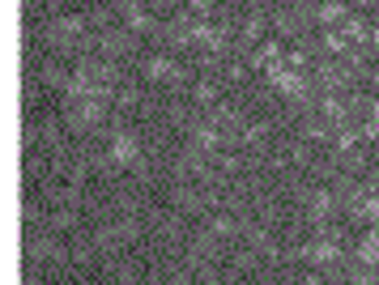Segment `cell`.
I'll list each match as a JSON object with an SVG mask.
<instances>
[{"label":"cell","instance_id":"1","mask_svg":"<svg viewBox=\"0 0 379 285\" xmlns=\"http://www.w3.org/2000/svg\"><path fill=\"white\" fill-rule=\"evenodd\" d=\"M47 43L55 51H77L85 43V17H55L47 26Z\"/></svg>","mask_w":379,"mask_h":285},{"label":"cell","instance_id":"2","mask_svg":"<svg viewBox=\"0 0 379 285\" xmlns=\"http://www.w3.org/2000/svg\"><path fill=\"white\" fill-rule=\"evenodd\" d=\"M102 115H107L102 98H81V102L68 107V124L73 128H94V124H102Z\"/></svg>","mask_w":379,"mask_h":285},{"label":"cell","instance_id":"3","mask_svg":"<svg viewBox=\"0 0 379 285\" xmlns=\"http://www.w3.org/2000/svg\"><path fill=\"white\" fill-rule=\"evenodd\" d=\"M265 77H269V85H273V90H282V94H290V98H299V94H303V77H299V68L269 64V68H265Z\"/></svg>","mask_w":379,"mask_h":285},{"label":"cell","instance_id":"4","mask_svg":"<svg viewBox=\"0 0 379 285\" xmlns=\"http://www.w3.org/2000/svg\"><path fill=\"white\" fill-rule=\"evenodd\" d=\"M137 154H141V141H137V132H115V136H111V149H107V158H111L115 166H132V162H137Z\"/></svg>","mask_w":379,"mask_h":285},{"label":"cell","instance_id":"5","mask_svg":"<svg viewBox=\"0 0 379 285\" xmlns=\"http://www.w3.org/2000/svg\"><path fill=\"white\" fill-rule=\"evenodd\" d=\"M188 141H192V149H201V154H209V149H218L222 145V132H218V124H192L188 128Z\"/></svg>","mask_w":379,"mask_h":285},{"label":"cell","instance_id":"6","mask_svg":"<svg viewBox=\"0 0 379 285\" xmlns=\"http://www.w3.org/2000/svg\"><path fill=\"white\" fill-rule=\"evenodd\" d=\"M132 239H137V226L124 217V222H115L111 230L98 235V247H102V252H115V243H132Z\"/></svg>","mask_w":379,"mask_h":285},{"label":"cell","instance_id":"7","mask_svg":"<svg viewBox=\"0 0 379 285\" xmlns=\"http://www.w3.org/2000/svg\"><path fill=\"white\" fill-rule=\"evenodd\" d=\"M337 256H341V247H337V239H329V235H320V239L307 247V260H311V264H337Z\"/></svg>","mask_w":379,"mask_h":285},{"label":"cell","instance_id":"8","mask_svg":"<svg viewBox=\"0 0 379 285\" xmlns=\"http://www.w3.org/2000/svg\"><path fill=\"white\" fill-rule=\"evenodd\" d=\"M175 72H179V68H175L171 55H149V60H145V77H149V81H175Z\"/></svg>","mask_w":379,"mask_h":285},{"label":"cell","instance_id":"9","mask_svg":"<svg viewBox=\"0 0 379 285\" xmlns=\"http://www.w3.org/2000/svg\"><path fill=\"white\" fill-rule=\"evenodd\" d=\"M358 264H367V269L379 264V230H367V235H363V243H358Z\"/></svg>","mask_w":379,"mask_h":285},{"label":"cell","instance_id":"10","mask_svg":"<svg viewBox=\"0 0 379 285\" xmlns=\"http://www.w3.org/2000/svg\"><path fill=\"white\" fill-rule=\"evenodd\" d=\"M124 21L132 30H154V17H149V4H128L124 9Z\"/></svg>","mask_w":379,"mask_h":285},{"label":"cell","instance_id":"11","mask_svg":"<svg viewBox=\"0 0 379 285\" xmlns=\"http://www.w3.org/2000/svg\"><path fill=\"white\" fill-rule=\"evenodd\" d=\"M307 209H311L316 222H329V217H333V196H329V192H311V205H307Z\"/></svg>","mask_w":379,"mask_h":285},{"label":"cell","instance_id":"12","mask_svg":"<svg viewBox=\"0 0 379 285\" xmlns=\"http://www.w3.org/2000/svg\"><path fill=\"white\" fill-rule=\"evenodd\" d=\"M316 17H320L324 26H333V21H346V4H341V0H324V4L316 9Z\"/></svg>","mask_w":379,"mask_h":285},{"label":"cell","instance_id":"13","mask_svg":"<svg viewBox=\"0 0 379 285\" xmlns=\"http://www.w3.org/2000/svg\"><path fill=\"white\" fill-rule=\"evenodd\" d=\"M55 256H64V252H60L51 239H34V243H30V260H55Z\"/></svg>","mask_w":379,"mask_h":285},{"label":"cell","instance_id":"14","mask_svg":"<svg viewBox=\"0 0 379 285\" xmlns=\"http://www.w3.org/2000/svg\"><path fill=\"white\" fill-rule=\"evenodd\" d=\"M354 217L375 226V222H379V196H367V200H358V213H354Z\"/></svg>","mask_w":379,"mask_h":285},{"label":"cell","instance_id":"15","mask_svg":"<svg viewBox=\"0 0 379 285\" xmlns=\"http://www.w3.org/2000/svg\"><path fill=\"white\" fill-rule=\"evenodd\" d=\"M277 55H282V47H277V43H260V47H256V64H260V68L277 64Z\"/></svg>","mask_w":379,"mask_h":285},{"label":"cell","instance_id":"16","mask_svg":"<svg viewBox=\"0 0 379 285\" xmlns=\"http://www.w3.org/2000/svg\"><path fill=\"white\" fill-rule=\"evenodd\" d=\"M102 51L107 55H119L124 51V34H102Z\"/></svg>","mask_w":379,"mask_h":285},{"label":"cell","instance_id":"17","mask_svg":"<svg viewBox=\"0 0 379 285\" xmlns=\"http://www.w3.org/2000/svg\"><path fill=\"white\" fill-rule=\"evenodd\" d=\"M354 141H358V132H350V128H341V132H337V149H341V154H350V149H354Z\"/></svg>","mask_w":379,"mask_h":285},{"label":"cell","instance_id":"18","mask_svg":"<svg viewBox=\"0 0 379 285\" xmlns=\"http://www.w3.org/2000/svg\"><path fill=\"white\" fill-rule=\"evenodd\" d=\"M346 38H367V26L350 17V21H346Z\"/></svg>","mask_w":379,"mask_h":285},{"label":"cell","instance_id":"19","mask_svg":"<svg viewBox=\"0 0 379 285\" xmlns=\"http://www.w3.org/2000/svg\"><path fill=\"white\" fill-rule=\"evenodd\" d=\"M324 47H329V51H341V47H346V34L329 30V34H324Z\"/></svg>","mask_w":379,"mask_h":285},{"label":"cell","instance_id":"20","mask_svg":"<svg viewBox=\"0 0 379 285\" xmlns=\"http://www.w3.org/2000/svg\"><path fill=\"white\" fill-rule=\"evenodd\" d=\"M324 115H329L333 124H341V115H346V111H341V102H337V98H329V102H324Z\"/></svg>","mask_w":379,"mask_h":285},{"label":"cell","instance_id":"21","mask_svg":"<svg viewBox=\"0 0 379 285\" xmlns=\"http://www.w3.org/2000/svg\"><path fill=\"white\" fill-rule=\"evenodd\" d=\"M196 98H201V102H213V98H218V90H213V85H196Z\"/></svg>","mask_w":379,"mask_h":285},{"label":"cell","instance_id":"22","mask_svg":"<svg viewBox=\"0 0 379 285\" xmlns=\"http://www.w3.org/2000/svg\"><path fill=\"white\" fill-rule=\"evenodd\" d=\"M230 230H235V222H226V217L213 222V235H230Z\"/></svg>","mask_w":379,"mask_h":285},{"label":"cell","instance_id":"23","mask_svg":"<svg viewBox=\"0 0 379 285\" xmlns=\"http://www.w3.org/2000/svg\"><path fill=\"white\" fill-rule=\"evenodd\" d=\"M188 4H192V13L201 17V13H209V4H213V0H188Z\"/></svg>","mask_w":379,"mask_h":285},{"label":"cell","instance_id":"24","mask_svg":"<svg viewBox=\"0 0 379 285\" xmlns=\"http://www.w3.org/2000/svg\"><path fill=\"white\" fill-rule=\"evenodd\" d=\"M128 4H145V0H115V9H119V13H124Z\"/></svg>","mask_w":379,"mask_h":285},{"label":"cell","instance_id":"25","mask_svg":"<svg viewBox=\"0 0 379 285\" xmlns=\"http://www.w3.org/2000/svg\"><path fill=\"white\" fill-rule=\"evenodd\" d=\"M149 4H158V9H171V4H175V0H149Z\"/></svg>","mask_w":379,"mask_h":285},{"label":"cell","instance_id":"26","mask_svg":"<svg viewBox=\"0 0 379 285\" xmlns=\"http://www.w3.org/2000/svg\"><path fill=\"white\" fill-rule=\"evenodd\" d=\"M371 38H375V47H379V30H375V34H371Z\"/></svg>","mask_w":379,"mask_h":285},{"label":"cell","instance_id":"27","mask_svg":"<svg viewBox=\"0 0 379 285\" xmlns=\"http://www.w3.org/2000/svg\"><path fill=\"white\" fill-rule=\"evenodd\" d=\"M375 85H379V77H375Z\"/></svg>","mask_w":379,"mask_h":285}]
</instances>
